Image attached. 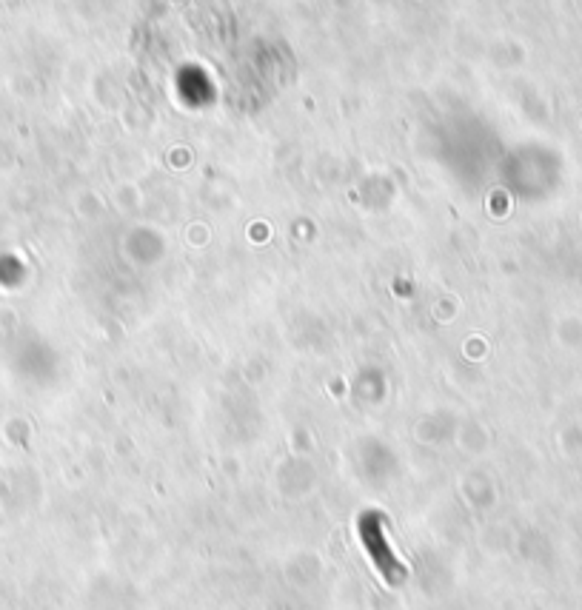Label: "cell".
I'll return each instance as SVG.
<instances>
[{
    "label": "cell",
    "instance_id": "6da1fadb",
    "mask_svg": "<svg viewBox=\"0 0 582 610\" xmlns=\"http://www.w3.org/2000/svg\"><path fill=\"white\" fill-rule=\"evenodd\" d=\"M357 531L363 539V548L369 551L374 568L380 571V576L386 579L388 585H400L408 576L406 565L394 556L391 545H388V536L383 531V516L380 514H363L357 519Z\"/></svg>",
    "mask_w": 582,
    "mask_h": 610
}]
</instances>
